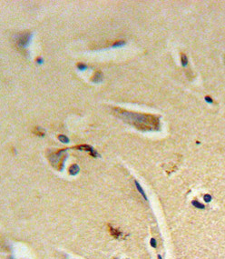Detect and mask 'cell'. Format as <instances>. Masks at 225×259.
I'll return each mask as SVG.
<instances>
[{
	"label": "cell",
	"mask_w": 225,
	"mask_h": 259,
	"mask_svg": "<svg viewBox=\"0 0 225 259\" xmlns=\"http://www.w3.org/2000/svg\"><path fill=\"white\" fill-rule=\"evenodd\" d=\"M91 81L95 84H99L103 81V74L100 72V71H97L95 72V74L93 76Z\"/></svg>",
	"instance_id": "4"
},
{
	"label": "cell",
	"mask_w": 225,
	"mask_h": 259,
	"mask_svg": "<svg viewBox=\"0 0 225 259\" xmlns=\"http://www.w3.org/2000/svg\"><path fill=\"white\" fill-rule=\"evenodd\" d=\"M192 205H193L194 207L198 208V209H204V208H205V206L203 205V204L200 203L198 200H193V201H192Z\"/></svg>",
	"instance_id": "10"
},
{
	"label": "cell",
	"mask_w": 225,
	"mask_h": 259,
	"mask_svg": "<svg viewBox=\"0 0 225 259\" xmlns=\"http://www.w3.org/2000/svg\"><path fill=\"white\" fill-rule=\"evenodd\" d=\"M203 200L206 202V203H209V202H211L212 201V196H210V195H204V196H203Z\"/></svg>",
	"instance_id": "14"
},
{
	"label": "cell",
	"mask_w": 225,
	"mask_h": 259,
	"mask_svg": "<svg viewBox=\"0 0 225 259\" xmlns=\"http://www.w3.org/2000/svg\"><path fill=\"white\" fill-rule=\"evenodd\" d=\"M150 243H151V246H153L154 248H155L156 246H157V243H156L155 238H152V239H151V241H150Z\"/></svg>",
	"instance_id": "15"
},
{
	"label": "cell",
	"mask_w": 225,
	"mask_h": 259,
	"mask_svg": "<svg viewBox=\"0 0 225 259\" xmlns=\"http://www.w3.org/2000/svg\"><path fill=\"white\" fill-rule=\"evenodd\" d=\"M68 172H69L71 176H76V175H78V173L80 172V167L78 165H76V164H74V165H72L69 167Z\"/></svg>",
	"instance_id": "5"
},
{
	"label": "cell",
	"mask_w": 225,
	"mask_h": 259,
	"mask_svg": "<svg viewBox=\"0 0 225 259\" xmlns=\"http://www.w3.org/2000/svg\"><path fill=\"white\" fill-rule=\"evenodd\" d=\"M224 63H225V57H224Z\"/></svg>",
	"instance_id": "19"
},
{
	"label": "cell",
	"mask_w": 225,
	"mask_h": 259,
	"mask_svg": "<svg viewBox=\"0 0 225 259\" xmlns=\"http://www.w3.org/2000/svg\"><path fill=\"white\" fill-rule=\"evenodd\" d=\"M32 37H33V34L28 33V32L19 35V36L17 37V47L19 48H23V49L26 48L31 42Z\"/></svg>",
	"instance_id": "3"
},
{
	"label": "cell",
	"mask_w": 225,
	"mask_h": 259,
	"mask_svg": "<svg viewBox=\"0 0 225 259\" xmlns=\"http://www.w3.org/2000/svg\"><path fill=\"white\" fill-rule=\"evenodd\" d=\"M76 67H77L78 70H80V71H85V70H86V69L88 68V67L86 66L85 64H84V63H78L76 65Z\"/></svg>",
	"instance_id": "12"
},
{
	"label": "cell",
	"mask_w": 225,
	"mask_h": 259,
	"mask_svg": "<svg viewBox=\"0 0 225 259\" xmlns=\"http://www.w3.org/2000/svg\"><path fill=\"white\" fill-rule=\"evenodd\" d=\"M114 113L122 120L128 123L136 129L142 131H157L160 128V119L158 117L149 114L130 112L121 108H114Z\"/></svg>",
	"instance_id": "1"
},
{
	"label": "cell",
	"mask_w": 225,
	"mask_h": 259,
	"mask_svg": "<svg viewBox=\"0 0 225 259\" xmlns=\"http://www.w3.org/2000/svg\"><path fill=\"white\" fill-rule=\"evenodd\" d=\"M36 62L38 65H42V64L44 63V59H43V57H37V58L36 59Z\"/></svg>",
	"instance_id": "16"
},
{
	"label": "cell",
	"mask_w": 225,
	"mask_h": 259,
	"mask_svg": "<svg viewBox=\"0 0 225 259\" xmlns=\"http://www.w3.org/2000/svg\"><path fill=\"white\" fill-rule=\"evenodd\" d=\"M134 184H135V186H136V188H137V190H138V192L141 194L142 195V196H143L146 201H148V198H147V196H146V194H145V192H144V190L143 189V187L141 186V185L140 184L137 182V181H134Z\"/></svg>",
	"instance_id": "7"
},
{
	"label": "cell",
	"mask_w": 225,
	"mask_h": 259,
	"mask_svg": "<svg viewBox=\"0 0 225 259\" xmlns=\"http://www.w3.org/2000/svg\"><path fill=\"white\" fill-rule=\"evenodd\" d=\"M57 137H58V140H59L60 142H62V143L68 144V143L70 142V139L68 138L66 136H65V135H59Z\"/></svg>",
	"instance_id": "11"
},
{
	"label": "cell",
	"mask_w": 225,
	"mask_h": 259,
	"mask_svg": "<svg viewBox=\"0 0 225 259\" xmlns=\"http://www.w3.org/2000/svg\"><path fill=\"white\" fill-rule=\"evenodd\" d=\"M205 101H206L207 103H209V104H212V102H213V100H212V97H205Z\"/></svg>",
	"instance_id": "17"
},
{
	"label": "cell",
	"mask_w": 225,
	"mask_h": 259,
	"mask_svg": "<svg viewBox=\"0 0 225 259\" xmlns=\"http://www.w3.org/2000/svg\"><path fill=\"white\" fill-rule=\"evenodd\" d=\"M158 259H163V257H162V256H161L159 255V256H158Z\"/></svg>",
	"instance_id": "18"
},
{
	"label": "cell",
	"mask_w": 225,
	"mask_h": 259,
	"mask_svg": "<svg viewBox=\"0 0 225 259\" xmlns=\"http://www.w3.org/2000/svg\"><path fill=\"white\" fill-rule=\"evenodd\" d=\"M109 231H110L111 235L114 236V238H119L122 236V233L118 230V229L114 228L112 226H109Z\"/></svg>",
	"instance_id": "6"
},
{
	"label": "cell",
	"mask_w": 225,
	"mask_h": 259,
	"mask_svg": "<svg viewBox=\"0 0 225 259\" xmlns=\"http://www.w3.org/2000/svg\"><path fill=\"white\" fill-rule=\"evenodd\" d=\"M125 44H126V42H125V41H124V40H118V41H115L114 44H113L112 47H113V48L122 47L125 46Z\"/></svg>",
	"instance_id": "9"
},
{
	"label": "cell",
	"mask_w": 225,
	"mask_h": 259,
	"mask_svg": "<svg viewBox=\"0 0 225 259\" xmlns=\"http://www.w3.org/2000/svg\"><path fill=\"white\" fill-rule=\"evenodd\" d=\"M66 150L67 149H60L57 152L51 154L49 157H48L52 166L59 171H62L64 169V164H65L67 158Z\"/></svg>",
	"instance_id": "2"
},
{
	"label": "cell",
	"mask_w": 225,
	"mask_h": 259,
	"mask_svg": "<svg viewBox=\"0 0 225 259\" xmlns=\"http://www.w3.org/2000/svg\"><path fill=\"white\" fill-rule=\"evenodd\" d=\"M36 134L39 136H45V130H43L41 127H36Z\"/></svg>",
	"instance_id": "13"
},
{
	"label": "cell",
	"mask_w": 225,
	"mask_h": 259,
	"mask_svg": "<svg viewBox=\"0 0 225 259\" xmlns=\"http://www.w3.org/2000/svg\"><path fill=\"white\" fill-rule=\"evenodd\" d=\"M181 63L184 67L188 66V57L185 54H181Z\"/></svg>",
	"instance_id": "8"
}]
</instances>
